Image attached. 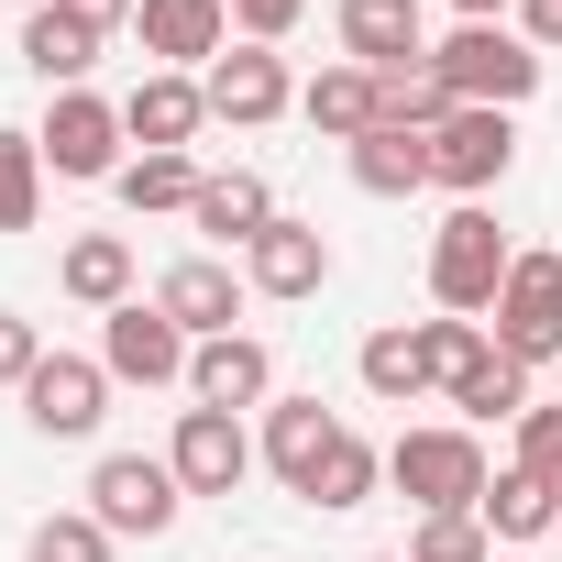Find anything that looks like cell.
<instances>
[{
	"label": "cell",
	"instance_id": "6da1fadb",
	"mask_svg": "<svg viewBox=\"0 0 562 562\" xmlns=\"http://www.w3.org/2000/svg\"><path fill=\"white\" fill-rule=\"evenodd\" d=\"M386 485H397L419 518H474L496 474H485V441H474V430H397Z\"/></svg>",
	"mask_w": 562,
	"mask_h": 562
},
{
	"label": "cell",
	"instance_id": "7a4b0ae2",
	"mask_svg": "<svg viewBox=\"0 0 562 562\" xmlns=\"http://www.w3.org/2000/svg\"><path fill=\"white\" fill-rule=\"evenodd\" d=\"M507 232H496V210H452L441 232H430V299L452 310V321H496V288H507Z\"/></svg>",
	"mask_w": 562,
	"mask_h": 562
},
{
	"label": "cell",
	"instance_id": "3957f363",
	"mask_svg": "<svg viewBox=\"0 0 562 562\" xmlns=\"http://www.w3.org/2000/svg\"><path fill=\"white\" fill-rule=\"evenodd\" d=\"M430 67H441L452 100H474V111H518V100L540 89V56H529L507 23H452V34L430 45Z\"/></svg>",
	"mask_w": 562,
	"mask_h": 562
},
{
	"label": "cell",
	"instance_id": "277c9868",
	"mask_svg": "<svg viewBox=\"0 0 562 562\" xmlns=\"http://www.w3.org/2000/svg\"><path fill=\"white\" fill-rule=\"evenodd\" d=\"M177 507H188V485H177L166 452H111V463L89 474V518H100L111 540H166Z\"/></svg>",
	"mask_w": 562,
	"mask_h": 562
},
{
	"label": "cell",
	"instance_id": "5b68a950",
	"mask_svg": "<svg viewBox=\"0 0 562 562\" xmlns=\"http://www.w3.org/2000/svg\"><path fill=\"white\" fill-rule=\"evenodd\" d=\"M496 353L507 364H562V254H518L496 288Z\"/></svg>",
	"mask_w": 562,
	"mask_h": 562
},
{
	"label": "cell",
	"instance_id": "8992f818",
	"mask_svg": "<svg viewBox=\"0 0 562 562\" xmlns=\"http://www.w3.org/2000/svg\"><path fill=\"white\" fill-rule=\"evenodd\" d=\"M45 166L56 177H122V100H100V89H56V111H45Z\"/></svg>",
	"mask_w": 562,
	"mask_h": 562
},
{
	"label": "cell",
	"instance_id": "52a82bcc",
	"mask_svg": "<svg viewBox=\"0 0 562 562\" xmlns=\"http://www.w3.org/2000/svg\"><path fill=\"white\" fill-rule=\"evenodd\" d=\"M100 408H111V364H100V353H45V364L23 375V419H34L45 441H89Z\"/></svg>",
	"mask_w": 562,
	"mask_h": 562
},
{
	"label": "cell",
	"instance_id": "ba28073f",
	"mask_svg": "<svg viewBox=\"0 0 562 562\" xmlns=\"http://www.w3.org/2000/svg\"><path fill=\"white\" fill-rule=\"evenodd\" d=\"M507 155H518V122L463 100V111L430 133V188H452V199H485V188L507 177Z\"/></svg>",
	"mask_w": 562,
	"mask_h": 562
},
{
	"label": "cell",
	"instance_id": "9c48e42d",
	"mask_svg": "<svg viewBox=\"0 0 562 562\" xmlns=\"http://www.w3.org/2000/svg\"><path fill=\"white\" fill-rule=\"evenodd\" d=\"M188 353H199V342H188L155 299H122V310L100 321V364H111L122 386H177V375H188Z\"/></svg>",
	"mask_w": 562,
	"mask_h": 562
},
{
	"label": "cell",
	"instance_id": "30bf717a",
	"mask_svg": "<svg viewBox=\"0 0 562 562\" xmlns=\"http://www.w3.org/2000/svg\"><path fill=\"white\" fill-rule=\"evenodd\" d=\"M243 288H254V299H321V288H331L321 221H288V210H276V221L243 243Z\"/></svg>",
	"mask_w": 562,
	"mask_h": 562
},
{
	"label": "cell",
	"instance_id": "8fae6325",
	"mask_svg": "<svg viewBox=\"0 0 562 562\" xmlns=\"http://www.w3.org/2000/svg\"><path fill=\"white\" fill-rule=\"evenodd\" d=\"M166 463H177V485H188V496H232V485L254 474V441H243V419H232V408H177Z\"/></svg>",
	"mask_w": 562,
	"mask_h": 562
},
{
	"label": "cell",
	"instance_id": "7c38bea8",
	"mask_svg": "<svg viewBox=\"0 0 562 562\" xmlns=\"http://www.w3.org/2000/svg\"><path fill=\"white\" fill-rule=\"evenodd\" d=\"M133 23H144V56L177 67V78H188V67L210 78V67L232 56V12H221V0H144Z\"/></svg>",
	"mask_w": 562,
	"mask_h": 562
},
{
	"label": "cell",
	"instance_id": "4fadbf2b",
	"mask_svg": "<svg viewBox=\"0 0 562 562\" xmlns=\"http://www.w3.org/2000/svg\"><path fill=\"white\" fill-rule=\"evenodd\" d=\"M199 89H210V122H243V133H254V122H276V111L299 100V78H288V56H276V45H232Z\"/></svg>",
	"mask_w": 562,
	"mask_h": 562
},
{
	"label": "cell",
	"instance_id": "5bb4252c",
	"mask_svg": "<svg viewBox=\"0 0 562 562\" xmlns=\"http://www.w3.org/2000/svg\"><path fill=\"white\" fill-rule=\"evenodd\" d=\"M199 122H210V89H199V78H177V67L133 78V100H122V133H133L144 155H188V144H199Z\"/></svg>",
	"mask_w": 562,
	"mask_h": 562
},
{
	"label": "cell",
	"instance_id": "9a60e30c",
	"mask_svg": "<svg viewBox=\"0 0 562 562\" xmlns=\"http://www.w3.org/2000/svg\"><path fill=\"white\" fill-rule=\"evenodd\" d=\"M188 397L243 419V408H265V397H276V353H265L254 331H221V342H199V353H188Z\"/></svg>",
	"mask_w": 562,
	"mask_h": 562
},
{
	"label": "cell",
	"instance_id": "2e32d148",
	"mask_svg": "<svg viewBox=\"0 0 562 562\" xmlns=\"http://www.w3.org/2000/svg\"><path fill=\"white\" fill-rule=\"evenodd\" d=\"M155 310L188 331V342H221L232 321H243V276L221 265V254H188V265H166V288H155Z\"/></svg>",
	"mask_w": 562,
	"mask_h": 562
},
{
	"label": "cell",
	"instance_id": "e0dca14e",
	"mask_svg": "<svg viewBox=\"0 0 562 562\" xmlns=\"http://www.w3.org/2000/svg\"><path fill=\"white\" fill-rule=\"evenodd\" d=\"M342 56L397 78V67H430V34H419V0H342Z\"/></svg>",
	"mask_w": 562,
	"mask_h": 562
},
{
	"label": "cell",
	"instance_id": "ac0fdd59",
	"mask_svg": "<svg viewBox=\"0 0 562 562\" xmlns=\"http://www.w3.org/2000/svg\"><path fill=\"white\" fill-rule=\"evenodd\" d=\"M299 111H310V133H331V144H364V133L386 122V78L342 56V67H321V78L299 89Z\"/></svg>",
	"mask_w": 562,
	"mask_h": 562
},
{
	"label": "cell",
	"instance_id": "d6986e66",
	"mask_svg": "<svg viewBox=\"0 0 562 562\" xmlns=\"http://www.w3.org/2000/svg\"><path fill=\"white\" fill-rule=\"evenodd\" d=\"M331 441H342V419H331L321 397H276V408H265V463L288 474V496H310V474H321Z\"/></svg>",
	"mask_w": 562,
	"mask_h": 562
},
{
	"label": "cell",
	"instance_id": "ffe728a7",
	"mask_svg": "<svg viewBox=\"0 0 562 562\" xmlns=\"http://www.w3.org/2000/svg\"><path fill=\"white\" fill-rule=\"evenodd\" d=\"M56 288H67L78 310H100V321H111V310L133 299V243H122V232H78V243L56 254Z\"/></svg>",
	"mask_w": 562,
	"mask_h": 562
},
{
	"label": "cell",
	"instance_id": "44dd1931",
	"mask_svg": "<svg viewBox=\"0 0 562 562\" xmlns=\"http://www.w3.org/2000/svg\"><path fill=\"white\" fill-rule=\"evenodd\" d=\"M342 155H353V188H364V199H419V188H430V133L375 122V133L342 144Z\"/></svg>",
	"mask_w": 562,
	"mask_h": 562
},
{
	"label": "cell",
	"instance_id": "7402d4cb",
	"mask_svg": "<svg viewBox=\"0 0 562 562\" xmlns=\"http://www.w3.org/2000/svg\"><path fill=\"white\" fill-rule=\"evenodd\" d=\"M441 397L463 408V430H474V419H529V364H507V353H496V331H485V353H474Z\"/></svg>",
	"mask_w": 562,
	"mask_h": 562
},
{
	"label": "cell",
	"instance_id": "603a6c76",
	"mask_svg": "<svg viewBox=\"0 0 562 562\" xmlns=\"http://www.w3.org/2000/svg\"><path fill=\"white\" fill-rule=\"evenodd\" d=\"M23 67H34L45 89H78V78L100 67V34L67 23V12H23Z\"/></svg>",
	"mask_w": 562,
	"mask_h": 562
},
{
	"label": "cell",
	"instance_id": "cb8c5ba5",
	"mask_svg": "<svg viewBox=\"0 0 562 562\" xmlns=\"http://www.w3.org/2000/svg\"><path fill=\"white\" fill-rule=\"evenodd\" d=\"M188 221H199V232H210V243H254V232H265V221H276V188H265V177H243V166H232V177H210V188H199V210H188Z\"/></svg>",
	"mask_w": 562,
	"mask_h": 562
},
{
	"label": "cell",
	"instance_id": "d4e9b609",
	"mask_svg": "<svg viewBox=\"0 0 562 562\" xmlns=\"http://www.w3.org/2000/svg\"><path fill=\"white\" fill-rule=\"evenodd\" d=\"M474 518H485L496 540H540V529H562V496H551L529 463H507V474L485 485V507H474Z\"/></svg>",
	"mask_w": 562,
	"mask_h": 562
},
{
	"label": "cell",
	"instance_id": "484cf974",
	"mask_svg": "<svg viewBox=\"0 0 562 562\" xmlns=\"http://www.w3.org/2000/svg\"><path fill=\"white\" fill-rule=\"evenodd\" d=\"M45 221V144L0 122V232H34Z\"/></svg>",
	"mask_w": 562,
	"mask_h": 562
},
{
	"label": "cell",
	"instance_id": "4316f807",
	"mask_svg": "<svg viewBox=\"0 0 562 562\" xmlns=\"http://www.w3.org/2000/svg\"><path fill=\"white\" fill-rule=\"evenodd\" d=\"M111 188H122V210H199V188H210V177H199L188 155H133Z\"/></svg>",
	"mask_w": 562,
	"mask_h": 562
},
{
	"label": "cell",
	"instance_id": "83f0119b",
	"mask_svg": "<svg viewBox=\"0 0 562 562\" xmlns=\"http://www.w3.org/2000/svg\"><path fill=\"white\" fill-rule=\"evenodd\" d=\"M353 364H364V386H375L386 408H408V397L430 386V353H419V321H408V331H375V342H364Z\"/></svg>",
	"mask_w": 562,
	"mask_h": 562
},
{
	"label": "cell",
	"instance_id": "f1b7e54d",
	"mask_svg": "<svg viewBox=\"0 0 562 562\" xmlns=\"http://www.w3.org/2000/svg\"><path fill=\"white\" fill-rule=\"evenodd\" d=\"M375 485H386V452H375V441H353V430H342V441H331V452H321V474H310V507H364V496H375Z\"/></svg>",
	"mask_w": 562,
	"mask_h": 562
},
{
	"label": "cell",
	"instance_id": "f546056e",
	"mask_svg": "<svg viewBox=\"0 0 562 562\" xmlns=\"http://www.w3.org/2000/svg\"><path fill=\"white\" fill-rule=\"evenodd\" d=\"M452 111H463V100H452L441 67H397V78H386V122H397V133H441Z\"/></svg>",
	"mask_w": 562,
	"mask_h": 562
},
{
	"label": "cell",
	"instance_id": "4dcf8cb0",
	"mask_svg": "<svg viewBox=\"0 0 562 562\" xmlns=\"http://www.w3.org/2000/svg\"><path fill=\"white\" fill-rule=\"evenodd\" d=\"M23 562H111V529H100L89 507H56V518H34Z\"/></svg>",
	"mask_w": 562,
	"mask_h": 562
},
{
	"label": "cell",
	"instance_id": "1f68e13d",
	"mask_svg": "<svg viewBox=\"0 0 562 562\" xmlns=\"http://www.w3.org/2000/svg\"><path fill=\"white\" fill-rule=\"evenodd\" d=\"M419 353H430V386H452V375L485 353V321H452V310H441V321H419Z\"/></svg>",
	"mask_w": 562,
	"mask_h": 562
},
{
	"label": "cell",
	"instance_id": "d6a6232c",
	"mask_svg": "<svg viewBox=\"0 0 562 562\" xmlns=\"http://www.w3.org/2000/svg\"><path fill=\"white\" fill-rule=\"evenodd\" d=\"M408 562H496V540H485V518H419Z\"/></svg>",
	"mask_w": 562,
	"mask_h": 562
},
{
	"label": "cell",
	"instance_id": "836d02e7",
	"mask_svg": "<svg viewBox=\"0 0 562 562\" xmlns=\"http://www.w3.org/2000/svg\"><path fill=\"white\" fill-rule=\"evenodd\" d=\"M518 463L562 496V408H529V419H518Z\"/></svg>",
	"mask_w": 562,
	"mask_h": 562
},
{
	"label": "cell",
	"instance_id": "e575fe53",
	"mask_svg": "<svg viewBox=\"0 0 562 562\" xmlns=\"http://www.w3.org/2000/svg\"><path fill=\"white\" fill-rule=\"evenodd\" d=\"M34 364H45V331H34L23 310H0V386H23Z\"/></svg>",
	"mask_w": 562,
	"mask_h": 562
},
{
	"label": "cell",
	"instance_id": "d590c367",
	"mask_svg": "<svg viewBox=\"0 0 562 562\" xmlns=\"http://www.w3.org/2000/svg\"><path fill=\"white\" fill-rule=\"evenodd\" d=\"M221 12L243 23V45H276V34H288V23L310 12V0H221Z\"/></svg>",
	"mask_w": 562,
	"mask_h": 562
},
{
	"label": "cell",
	"instance_id": "8d00e7d4",
	"mask_svg": "<svg viewBox=\"0 0 562 562\" xmlns=\"http://www.w3.org/2000/svg\"><path fill=\"white\" fill-rule=\"evenodd\" d=\"M518 45H529V56L562 45V0H518Z\"/></svg>",
	"mask_w": 562,
	"mask_h": 562
},
{
	"label": "cell",
	"instance_id": "74e56055",
	"mask_svg": "<svg viewBox=\"0 0 562 562\" xmlns=\"http://www.w3.org/2000/svg\"><path fill=\"white\" fill-rule=\"evenodd\" d=\"M56 12H67V23H89V34H111V23H133V12H144V0H56Z\"/></svg>",
	"mask_w": 562,
	"mask_h": 562
},
{
	"label": "cell",
	"instance_id": "f35d334b",
	"mask_svg": "<svg viewBox=\"0 0 562 562\" xmlns=\"http://www.w3.org/2000/svg\"><path fill=\"white\" fill-rule=\"evenodd\" d=\"M452 12H463V23H507V12H518V0H452Z\"/></svg>",
	"mask_w": 562,
	"mask_h": 562
},
{
	"label": "cell",
	"instance_id": "ab89813d",
	"mask_svg": "<svg viewBox=\"0 0 562 562\" xmlns=\"http://www.w3.org/2000/svg\"><path fill=\"white\" fill-rule=\"evenodd\" d=\"M12 12H56V0H12Z\"/></svg>",
	"mask_w": 562,
	"mask_h": 562
},
{
	"label": "cell",
	"instance_id": "60d3db41",
	"mask_svg": "<svg viewBox=\"0 0 562 562\" xmlns=\"http://www.w3.org/2000/svg\"><path fill=\"white\" fill-rule=\"evenodd\" d=\"M375 562H408V551H375Z\"/></svg>",
	"mask_w": 562,
	"mask_h": 562
},
{
	"label": "cell",
	"instance_id": "b9f144b4",
	"mask_svg": "<svg viewBox=\"0 0 562 562\" xmlns=\"http://www.w3.org/2000/svg\"><path fill=\"white\" fill-rule=\"evenodd\" d=\"M551 540H562V529H551Z\"/></svg>",
	"mask_w": 562,
	"mask_h": 562
}]
</instances>
